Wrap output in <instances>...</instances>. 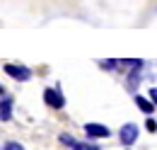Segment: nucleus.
I'll return each mask as SVG.
<instances>
[{
  "label": "nucleus",
  "instance_id": "obj_1",
  "mask_svg": "<svg viewBox=\"0 0 157 150\" xmlns=\"http://www.w3.org/2000/svg\"><path fill=\"white\" fill-rule=\"evenodd\" d=\"M44 99H46V104L53 107V109H63V107H65V97H63L56 87H48V90L44 92Z\"/></svg>",
  "mask_w": 157,
  "mask_h": 150
},
{
  "label": "nucleus",
  "instance_id": "obj_2",
  "mask_svg": "<svg viewBox=\"0 0 157 150\" xmlns=\"http://www.w3.org/2000/svg\"><path fill=\"white\" fill-rule=\"evenodd\" d=\"M2 68H5V73L10 75V77H15V80H29V77H32V73H29V70H27V68H24V65H15V63H5V65H2Z\"/></svg>",
  "mask_w": 157,
  "mask_h": 150
},
{
  "label": "nucleus",
  "instance_id": "obj_3",
  "mask_svg": "<svg viewBox=\"0 0 157 150\" xmlns=\"http://www.w3.org/2000/svg\"><path fill=\"white\" fill-rule=\"evenodd\" d=\"M121 143L123 145H133V140L138 138V126L136 124H126V126H121Z\"/></svg>",
  "mask_w": 157,
  "mask_h": 150
},
{
  "label": "nucleus",
  "instance_id": "obj_4",
  "mask_svg": "<svg viewBox=\"0 0 157 150\" xmlns=\"http://www.w3.org/2000/svg\"><path fill=\"white\" fill-rule=\"evenodd\" d=\"M85 131H87V136H92V138H106L109 136V128L101 126V124H87Z\"/></svg>",
  "mask_w": 157,
  "mask_h": 150
},
{
  "label": "nucleus",
  "instance_id": "obj_5",
  "mask_svg": "<svg viewBox=\"0 0 157 150\" xmlns=\"http://www.w3.org/2000/svg\"><path fill=\"white\" fill-rule=\"evenodd\" d=\"M136 104H138V107H140V109H143V112H145V114H150V112H152V109H155V104H150V102H147L145 97H140V94H138V97H136Z\"/></svg>",
  "mask_w": 157,
  "mask_h": 150
},
{
  "label": "nucleus",
  "instance_id": "obj_6",
  "mask_svg": "<svg viewBox=\"0 0 157 150\" xmlns=\"http://www.w3.org/2000/svg\"><path fill=\"white\" fill-rule=\"evenodd\" d=\"M0 119H2V121L10 119V99H5V102L0 104Z\"/></svg>",
  "mask_w": 157,
  "mask_h": 150
},
{
  "label": "nucleus",
  "instance_id": "obj_7",
  "mask_svg": "<svg viewBox=\"0 0 157 150\" xmlns=\"http://www.w3.org/2000/svg\"><path fill=\"white\" fill-rule=\"evenodd\" d=\"M73 150H99V148H94V145H82V143H75V145H73Z\"/></svg>",
  "mask_w": 157,
  "mask_h": 150
},
{
  "label": "nucleus",
  "instance_id": "obj_8",
  "mask_svg": "<svg viewBox=\"0 0 157 150\" xmlns=\"http://www.w3.org/2000/svg\"><path fill=\"white\" fill-rule=\"evenodd\" d=\"M5 150H24L20 143H5Z\"/></svg>",
  "mask_w": 157,
  "mask_h": 150
},
{
  "label": "nucleus",
  "instance_id": "obj_9",
  "mask_svg": "<svg viewBox=\"0 0 157 150\" xmlns=\"http://www.w3.org/2000/svg\"><path fill=\"white\" fill-rule=\"evenodd\" d=\"M145 126H147V131H157V124L152 121V119H147V124H145Z\"/></svg>",
  "mask_w": 157,
  "mask_h": 150
},
{
  "label": "nucleus",
  "instance_id": "obj_10",
  "mask_svg": "<svg viewBox=\"0 0 157 150\" xmlns=\"http://www.w3.org/2000/svg\"><path fill=\"white\" fill-rule=\"evenodd\" d=\"M150 99L155 102V107H157V87H152V90H150Z\"/></svg>",
  "mask_w": 157,
  "mask_h": 150
}]
</instances>
